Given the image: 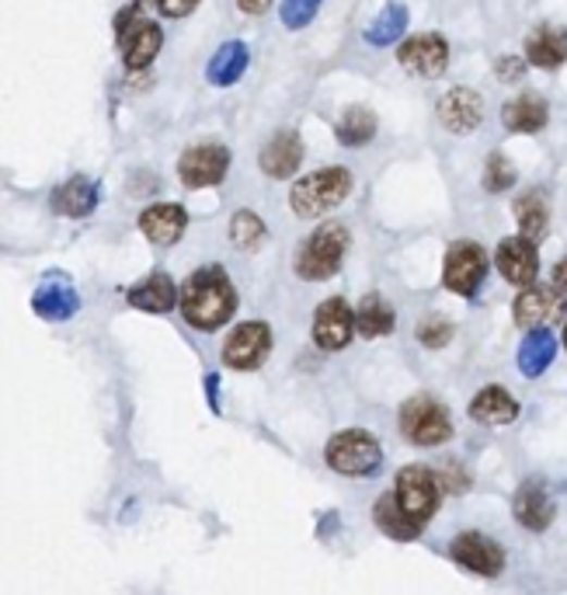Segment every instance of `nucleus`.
I'll return each mask as SVG.
<instances>
[{
  "label": "nucleus",
  "mask_w": 567,
  "mask_h": 595,
  "mask_svg": "<svg viewBox=\"0 0 567 595\" xmlns=\"http://www.w3.org/2000/svg\"><path fill=\"white\" fill-rule=\"evenodd\" d=\"M182 313L192 327L199 331H217L223 327L237 310V293L230 286V278L220 265H206L188 275L182 286Z\"/></svg>",
  "instance_id": "obj_1"
},
{
  "label": "nucleus",
  "mask_w": 567,
  "mask_h": 595,
  "mask_svg": "<svg viewBox=\"0 0 567 595\" xmlns=\"http://www.w3.org/2000/svg\"><path fill=\"white\" fill-rule=\"evenodd\" d=\"M348 231L342 223H321L317 231L304 240L296 258V275L307 283H324V278L338 275L345 251H348Z\"/></svg>",
  "instance_id": "obj_2"
},
{
  "label": "nucleus",
  "mask_w": 567,
  "mask_h": 595,
  "mask_svg": "<svg viewBox=\"0 0 567 595\" xmlns=\"http://www.w3.org/2000/svg\"><path fill=\"white\" fill-rule=\"evenodd\" d=\"M352 191V174L345 168H324V171H313L307 178H299L293 185V209L296 216L304 220H317L328 209L342 206Z\"/></svg>",
  "instance_id": "obj_3"
},
{
  "label": "nucleus",
  "mask_w": 567,
  "mask_h": 595,
  "mask_svg": "<svg viewBox=\"0 0 567 595\" xmlns=\"http://www.w3.org/2000/svg\"><path fill=\"white\" fill-rule=\"evenodd\" d=\"M324 457H328L331 470H338V474H345V478H369V474H377L380 470L383 449L369 432L345 429L338 435H331Z\"/></svg>",
  "instance_id": "obj_4"
},
{
  "label": "nucleus",
  "mask_w": 567,
  "mask_h": 595,
  "mask_svg": "<svg viewBox=\"0 0 567 595\" xmlns=\"http://www.w3.org/2000/svg\"><path fill=\"white\" fill-rule=\"evenodd\" d=\"M400 432L415 446H442L453 435L449 411L439 405L435 397H411L407 405H400Z\"/></svg>",
  "instance_id": "obj_5"
},
{
  "label": "nucleus",
  "mask_w": 567,
  "mask_h": 595,
  "mask_svg": "<svg viewBox=\"0 0 567 595\" xmlns=\"http://www.w3.org/2000/svg\"><path fill=\"white\" fill-rule=\"evenodd\" d=\"M115 28H119L122 60H126L130 70H144V66H150L153 57H157V52H161V46H164L161 28H157V25L150 22V17H139L136 8L122 11V14H119V22H115Z\"/></svg>",
  "instance_id": "obj_6"
},
{
  "label": "nucleus",
  "mask_w": 567,
  "mask_h": 595,
  "mask_svg": "<svg viewBox=\"0 0 567 595\" xmlns=\"http://www.w3.org/2000/svg\"><path fill=\"white\" fill-rule=\"evenodd\" d=\"M442 278H446V289L456 296H477L481 283L488 278V255L481 244L473 240H456L446 251V269H442Z\"/></svg>",
  "instance_id": "obj_7"
},
{
  "label": "nucleus",
  "mask_w": 567,
  "mask_h": 595,
  "mask_svg": "<svg viewBox=\"0 0 567 595\" xmlns=\"http://www.w3.org/2000/svg\"><path fill=\"white\" fill-rule=\"evenodd\" d=\"M394 498L411 519L429 522L439 509V498H442L439 474H429L424 467H404L394 481Z\"/></svg>",
  "instance_id": "obj_8"
},
{
  "label": "nucleus",
  "mask_w": 567,
  "mask_h": 595,
  "mask_svg": "<svg viewBox=\"0 0 567 595\" xmlns=\"http://www.w3.org/2000/svg\"><path fill=\"white\" fill-rule=\"evenodd\" d=\"M272 352V327L261 321H247L234 327V335L223 345V362L230 370H258Z\"/></svg>",
  "instance_id": "obj_9"
},
{
  "label": "nucleus",
  "mask_w": 567,
  "mask_h": 595,
  "mask_svg": "<svg viewBox=\"0 0 567 595\" xmlns=\"http://www.w3.org/2000/svg\"><path fill=\"white\" fill-rule=\"evenodd\" d=\"M356 335V313L342 300V296H331L313 313V342L324 348V352H342V348Z\"/></svg>",
  "instance_id": "obj_10"
},
{
  "label": "nucleus",
  "mask_w": 567,
  "mask_h": 595,
  "mask_svg": "<svg viewBox=\"0 0 567 595\" xmlns=\"http://www.w3.org/2000/svg\"><path fill=\"white\" fill-rule=\"evenodd\" d=\"M449 554H453L456 565H464L467 571L481 574V579H494V574L505 571V550L484 533H459L453 540Z\"/></svg>",
  "instance_id": "obj_11"
},
{
  "label": "nucleus",
  "mask_w": 567,
  "mask_h": 595,
  "mask_svg": "<svg viewBox=\"0 0 567 595\" xmlns=\"http://www.w3.org/2000/svg\"><path fill=\"white\" fill-rule=\"evenodd\" d=\"M226 168H230V150L220 144H202V147H192L182 153L178 161V174L188 188H209V185H220L226 178Z\"/></svg>",
  "instance_id": "obj_12"
},
{
  "label": "nucleus",
  "mask_w": 567,
  "mask_h": 595,
  "mask_svg": "<svg viewBox=\"0 0 567 595\" xmlns=\"http://www.w3.org/2000/svg\"><path fill=\"white\" fill-rule=\"evenodd\" d=\"M397 60L404 70H411L415 77H439L442 70L449 66V46L442 35L429 32V35H415L407 39L397 52Z\"/></svg>",
  "instance_id": "obj_13"
},
{
  "label": "nucleus",
  "mask_w": 567,
  "mask_h": 595,
  "mask_svg": "<svg viewBox=\"0 0 567 595\" xmlns=\"http://www.w3.org/2000/svg\"><path fill=\"white\" fill-rule=\"evenodd\" d=\"M567 300L554 286H526L516 300V324L519 327H546L564 318Z\"/></svg>",
  "instance_id": "obj_14"
},
{
  "label": "nucleus",
  "mask_w": 567,
  "mask_h": 595,
  "mask_svg": "<svg viewBox=\"0 0 567 595\" xmlns=\"http://www.w3.org/2000/svg\"><path fill=\"white\" fill-rule=\"evenodd\" d=\"M494 265L498 272L508 278L511 286H533V278L540 275V255H537V244L519 237H505L494 251Z\"/></svg>",
  "instance_id": "obj_15"
},
{
  "label": "nucleus",
  "mask_w": 567,
  "mask_h": 595,
  "mask_svg": "<svg viewBox=\"0 0 567 595\" xmlns=\"http://www.w3.org/2000/svg\"><path fill=\"white\" fill-rule=\"evenodd\" d=\"M484 115V98L470 91V87H456V91L442 95L439 101V122L449 133H470Z\"/></svg>",
  "instance_id": "obj_16"
},
{
  "label": "nucleus",
  "mask_w": 567,
  "mask_h": 595,
  "mask_svg": "<svg viewBox=\"0 0 567 595\" xmlns=\"http://www.w3.org/2000/svg\"><path fill=\"white\" fill-rule=\"evenodd\" d=\"M32 307L42 321H66L77 313L81 296L74 293V286H70L63 275H46V283L32 296Z\"/></svg>",
  "instance_id": "obj_17"
},
{
  "label": "nucleus",
  "mask_w": 567,
  "mask_h": 595,
  "mask_svg": "<svg viewBox=\"0 0 567 595\" xmlns=\"http://www.w3.org/2000/svg\"><path fill=\"white\" fill-rule=\"evenodd\" d=\"M185 226H188V213L174 202H157V206L144 209V216H139V231H144V237L150 244H161V248L182 240Z\"/></svg>",
  "instance_id": "obj_18"
},
{
  "label": "nucleus",
  "mask_w": 567,
  "mask_h": 595,
  "mask_svg": "<svg viewBox=\"0 0 567 595\" xmlns=\"http://www.w3.org/2000/svg\"><path fill=\"white\" fill-rule=\"evenodd\" d=\"M554 498L546 492L543 481H522V487L516 492V519L522 522L526 530H546L554 522Z\"/></svg>",
  "instance_id": "obj_19"
},
{
  "label": "nucleus",
  "mask_w": 567,
  "mask_h": 595,
  "mask_svg": "<svg viewBox=\"0 0 567 595\" xmlns=\"http://www.w3.org/2000/svg\"><path fill=\"white\" fill-rule=\"evenodd\" d=\"M526 57L540 70H557L560 63H567V28L537 25L526 35Z\"/></svg>",
  "instance_id": "obj_20"
},
{
  "label": "nucleus",
  "mask_w": 567,
  "mask_h": 595,
  "mask_svg": "<svg viewBox=\"0 0 567 595\" xmlns=\"http://www.w3.org/2000/svg\"><path fill=\"white\" fill-rule=\"evenodd\" d=\"M299 161H304V144H299L296 133H275L258 153V164L269 178H289Z\"/></svg>",
  "instance_id": "obj_21"
},
{
  "label": "nucleus",
  "mask_w": 567,
  "mask_h": 595,
  "mask_svg": "<svg viewBox=\"0 0 567 595\" xmlns=\"http://www.w3.org/2000/svg\"><path fill=\"white\" fill-rule=\"evenodd\" d=\"M470 418L481 425H511L519 418V400L502 387H484L470 400Z\"/></svg>",
  "instance_id": "obj_22"
},
{
  "label": "nucleus",
  "mask_w": 567,
  "mask_h": 595,
  "mask_svg": "<svg viewBox=\"0 0 567 595\" xmlns=\"http://www.w3.org/2000/svg\"><path fill=\"white\" fill-rule=\"evenodd\" d=\"M178 296L182 293L171 283V275L153 272L139 286L130 289V303L136 310H147V313H168V310H174V303H178Z\"/></svg>",
  "instance_id": "obj_23"
},
{
  "label": "nucleus",
  "mask_w": 567,
  "mask_h": 595,
  "mask_svg": "<svg viewBox=\"0 0 567 595\" xmlns=\"http://www.w3.org/2000/svg\"><path fill=\"white\" fill-rule=\"evenodd\" d=\"M546 119H551V112H546V101L537 98V95H522V98L508 101L502 109V122H505V129H511V133H540L546 126Z\"/></svg>",
  "instance_id": "obj_24"
},
{
  "label": "nucleus",
  "mask_w": 567,
  "mask_h": 595,
  "mask_svg": "<svg viewBox=\"0 0 567 595\" xmlns=\"http://www.w3.org/2000/svg\"><path fill=\"white\" fill-rule=\"evenodd\" d=\"M98 206V188L95 182H87V178H70L66 185H60L57 191H52V209L63 216H87L91 209Z\"/></svg>",
  "instance_id": "obj_25"
},
{
  "label": "nucleus",
  "mask_w": 567,
  "mask_h": 595,
  "mask_svg": "<svg viewBox=\"0 0 567 595\" xmlns=\"http://www.w3.org/2000/svg\"><path fill=\"white\" fill-rule=\"evenodd\" d=\"M373 519H377V526H380L390 540H400V544H407V540H418V536H421V526H424V522L411 519V516H407V512L400 509L394 495H383V498L377 501Z\"/></svg>",
  "instance_id": "obj_26"
},
{
  "label": "nucleus",
  "mask_w": 567,
  "mask_h": 595,
  "mask_svg": "<svg viewBox=\"0 0 567 595\" xmlns=\"http://www.w3.org/2000/svg\"><path fill=\"white\" fill-rule=\"evenodd\" d=\"M557 356V342L546 327H537L533 335H526V342L519 345V370L526 376H540L551 370V362Z\"/></svg>",
  "instance_id": "obj_27"
},
{
  "label": "nucleus",
  "mask_w": 567,
  "mask_h": 595,
  "mask_svg": "<svg viewBox=\"0 0 567 595\" xmlns=\"http://www.w3.org/2000/svg\"><path fill=\"white\" fill-rule=\"evenodd\" d=\"M516 220L526 240L540 244L546 237V231H551V209H546L540 191H526L522 199H516Z\"/></svg>",
  "instance_id": "obj_28"
},
{
  "label": "nucleus",
  "mask_w": 567,
  "mask_h": 595,
  "mask_svg": "<svg viewBox=\"0 0 567 595\" xmlns=\"http://www.w3.org/2000/svg\"><path fill=\"white\" fill-rule=\"evenodd\" d=\"M356 331L362 338H383L394 331V310L380 293H369L356 310Z\"/></svg>",
  "instance_id": "obj_29"
},
{
  "label": "nucleus",
  "mask_w": 567,
  "mask_h": 595,
  "mask_svg": "<svg viewBox=\"0 0 567 595\" xmlns=\"http://www.w3.org/2000/svg\"><path fill=\"white\" fill-rule=\"evenodd\" d=\"M247 70V46L244 42H226L220 46L217 57L209 60V80L217 87H230L234 80H241V74Z\"/></svg>",
  "instance_id": "obj_30"
},
{
  "label": "nucleus",
  "mask_w": 567,
  "mask_h": 595,
  "mask_svg": "<svg viewBox=\"0 0 567 595\" xmlns=\"http://www.w3.org/2000/svg\"><path fill=\"white\" fill-rule=\"evenodd\" d=\"M377 136V115L362 109V104H352L338 119V144L342 147H366L369 139Z\"/></svg>",
  "instance_id": "obj_31"
},
{
  "label": "nucleus",
  "mask_w": 567,
  "mask_h": 595,
  "mask_svg": "<svg viewBox=\"0 0 567 595\" xmlns=\"http://www.w3.org/2000/svg\"><path fill=\"white\" fill-rule=\"evenodd\" d=\"M404 28H407V8H400V4H390L373 25H369V32H366V39L373 42V46H394L400 35H404Z\"/></svg>",
  "instance_id": "obj_32"
},
{
  "label": "nucleus",
  "mask_w": 567,
  "mask_h": 595,
  "mask_svg": "<svg viewBox=\"0 0 567 595\" xmlns=\"http://www.w3.org/2000/svg\"><path fill=\"white\" fill-rule=\"evenodd\" d=\"M230 240L244 251H255L264 240V223L255 213H237L234 220H230Z\"/></svg>",
  "instance_id": "obj_33"
},
{
  "label": "nucleus",
  "mask_w": 567,
  "mask_h": 595,
  "mask_svg": "<svg viewBox=\"0 0 567 595\" xmlns=\"http://www.w3.org/2000/svg\"><path fill=\"white\" fill-rule=\"evenodd\" d=\"M511 185H516V168H511L505 153H491L488 168H484V188L494 191V196H502V191H508Z\"/></svg>",
  "instance_id": "obj_34"
},
{
  "label": "nucleus",
  "mask_w": 567,
  "mask_h": 595,
  "mask_svg": "<svg viewBox=\"0 0 567 595\" xmlns=\"http://www.w3.org/2000/svg\"><path fill=\"white\" fill-rule=\"evenodd\" d=\"M324 0H282V25L286 28H307Z\"/></svg>",
  "instance_id": "obj_35"
},
{
  "label": "nucleus",
  "mask_w": 567,
  "mask_h": 595,
  "mask_svg": "<svg viewBox=\"0 0 567 595\" xmlns=\"http://www.w3.org/2000/svg\"><path fill=\"white\" fill-rule=\"evenodd\" d=\"M453 338V324L446 318H424L418 324V342L424 348H442V345H449Z\"/></svg>",
  "instance_id": "obj_36"
},
{
  "label": "nucleus",
  "mask_w": 567,
  "mask_h": 595,
  "mask_svg": "<svg viewBox=\"0 0 567 595\" xmlns=\"http://www.w3.org/2000/svg\"><path fill=\"white\" fill-rule=\"evenodd\" d=\"M439 484H442V492H467V474L459 467H453V463H446V470L439 474Z\"/></svg>",
  "instance_id": "obj_37"
},
{
  "label": "nucleus",
  "mask_w": 567,
  "mask_h": 595,
  "mask_svg": "<svg viewBox=\"0 0 567 595\" xmlns=\"http://www.w3.org/2000/svg\"><path fill=\"white\" fill-rule=\"evenodd\" d=\"M522 74H526V60H519V57H502V60H498V77H502L505 84L522 80Z\"/></svg>",
  "instance_id": "obj_38"
},
{
  "label": "nucleus",
  "mask_w": 567,
  "mask_h": 595,
  "mask_svg": "<svg viewBox=\"0 0 567 595\" xmlns=\"http://www.w3.org/2000/svg\"><path fill=\"white\" fill-rule=\"evenodd\" d=\"M199 8V0H157V11L168 14V17H185Z\"/></svg>",
  "instance_id": "obj_39"
},
{
  "label": "nucleus",
  "mask_w": 567,
  "mask_h": 595,
  "mask_svg": "<svg viewBox=\"0 0 567 595\" xmlns=\"http://www.w3.org/2000/svg\"><path fill=\"white\" fill-rule=\"evenodd\" d=\"M237 4H241L244 14H261V11H269L272 0H237Z\"/></svg>",
  "instance_id": "obj_40"
},
{
  "label": "nucleus",
  "mask_w": 567,
  "mask_h": 595,
  "mask_svg": "<svg viewBox=\"0 0 567 595\" xmlns=\"http://www.w3.org/2000/svg\"><path fill=\"white\" fill-rule=\"evenodd\" d=\"M554 283H557V289L567 296V258H560V261H557V269H554Z\"/></svg>",
  "instance_id": "obj_41"
},
{
  "label": "nucleus",
  "mask_w": 567,
  "mask_h": 595,
  "mask_svg": "<svg viewBox=\"0 0 567 595\" xmlns=\"http://www.w3.org/2000/svg\"><path fill=\"white\" fill-rule=\"evenodd\" d=\"M564 345H567V327H564Z\"/></svg>",
  "instance_id": "obj_42"
}]
</instances>
